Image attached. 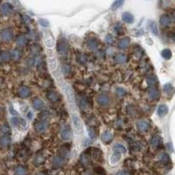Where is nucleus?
<instances>
[{
	"mask_svg": "<svg viewBox=\"0 0 175 175\" xmlns=\"http://www.w3.org/2000/svg\"><path fill=\"white\" fill-rule=\"evenodd\" d=\"M72 121H73V125H74V128L75 131L78 134H82L83 126H82L81 121L79 116L77 114H75V113H73L72 114Z\"/></svg>",
	"mask_w": 175,
	"mask_h": 175,
	"instance_id": "f257e3e1",
	"label": "nucleus"
},
{
	"mask_svg": "<svg viewBox=\"0 0 175 175\" xmlns=\"http://www.w3.org/2000/svg\"><path fill=\"white\" fill-rule=\"evenodd\" d=\"M13 33L12 31L9 28H5L0 31V39L4 42H9L12 40Z\"/></svg>",
	"mask_w": 175,
	"mask_h": 175,
	"instance_id": "f03ea898",
	"label": "nucleus"
},
{
	"mask_svg": "<svg viewBox=\"0 0 175 175\" xmlns=\"http://www.w3.org/2000/svg\"><path fill=\"white\" fill-rule=\"evenodd\" d=\"M122 155H123L122 153L113 151V153L110 157V164L111 166H116V165H117L119 163V161L121 160V159H122Z\"/></svg>",
	"mask_w": 175,
	"mask_h": 175,
	"instance_id": "7ed1b4c3",
	"label": "nucleus"
},
{
	"mask_svg": "<svg viewBox=\"0 0 175 175\" xmlns=\"http://www.w3.org/2000/svg\"><path fill=\"white\" fill-rule=\"evenodd\" d=\"M11 11H12V6L9 3H3L0 5V12L4 16L10 15L11 13Z\"/></svg>",
	"mask_w": 175,
	"mask_h": 175,
	"instance_id": "20e7f679",
	"label": "nucleus"
},
{
	"mask_svg": "<svg viewBox=\"0 0 175 175\" xmlns=\"http://www.w3.org/2000/svg\"><path fill=\"white\" fill-rule=\"evenodd\" d=\"M60 136H61L62 139H64V140H70L72 137V130H71L70 127H68V126L63 127L60 131Z\"/></svg>",
	"mask_w": 175,
	"mask_h": 175,
	"instance_id": "39448f33",
	"label": "nucleus"
},
{
	"mask_svg": "<svg viewBox=\"0 0 175 175\" xmlns=\"http://www.w3.org/2000/svg\"><path fill=\"white\" fill-rule=\"evenodd\" d=\"M18 96L21 98H27L31 95V90L26 86H21V87L18 88Z\"/></svg>",
	"mask_w": 175,
	"mask_h": 175,
	"instance_id": "423d86ee",
	"label": "nucleus"
},
{
	"mask_svg": "<svg viewBox=\"0 0 175 175\" xmlns=\"http://www.w3.org/2000/svg\"><path fill=\"white\" fill-rule=\"evenodd\" d=\"M57 52L60 55H65L67 53V45L65 40H60L57 44Z\"/></svg>",
	"mask_w": 175,
	"mask_h": 175,
	"instance_id": "0eeeda50",
	"label": "nucleus"
},
{
	"mask_svg": "<svg viewBox=\"0 0 175 175\" xmlns=\"http://www.w3.org/2000/svg\"><path fill=\"white\" fill-rule=\"evenodd\" d=\"M97 103L102 106H107L110 104V97L105 94H101L97 97Z\"/></svg>",
	"mask_w": 175,
	"mask_h": 175,
	"instance_id": "6e6552de",
	"label": "nucleus"
},
{
	"mask_svg": "<svg viewBox=\"0 0 175 175\" xmlns=\"http://www.w3.org/2000/svg\"><path fill=\"white\" fill-rule=\"evenodd\" d=\"M47 128H48V124L46 121H39L35 123V129L40 133L45 132L47 130Z\"/></svg>",
	"mask_w": 175,
	"mask_h": 175,
	"instance_id": "1a4fd4ad",
	"label": "nucleus"
},
{
	"mask_svg": "<svg viewBox=\"0 0 175 175\" xmlns=\"http://www.w3.org/2000/svg\"><path fill=\"white\" fill-rule=\"evenodd\" d=\"M33 106L36 111H42L45 107V103L41 99L36 97L33 101Z\"/></svg>",
	"mask_w": 175,
	"mask_h": 175,
	"instance_id": "9d476101",
	"label": "nucleus"
},
{
	"mask_svg": "<svg viewBox=\"0 0 175 175\" xmlns=\"http://www.w3.org/2000/svg\"><path fill=\"white\" fill-rule=\"evenodd\" d=\"M159 21H160V24H161L162 26L166 27V26H168L171 25V23H172V18H171V17H170L169 15L164 14V15H162V16L160 17Z\"/></svg>",
	"mask_w": 175,
	"mask_h": 175,
	"instance_id": "9b49d317",
	"label": "nucleus"
},
{
	"mask_svg": "<svg viewBox=\"0 0 175 175\" xmlns=\"http://www.w3.org/2000/svg\"><path fill=\"white\" fill-rule=\"evenodd\" d=\"M149 126H150L149 123L145 120H139V121L137 122V127L142 132L146 131L149 129Z\"/></svg>",
	"mask_w": 175,
	"mask_h": 175,
	"instance_id": "f8f14e48",
	"label": "nucleus"
},
{
	"mask_svg": "<svg viewBox=\"0 0 175 175\" xmlns=\"http://www.w3.org/2000/svg\"><path fill=\"white\" fill-rule=\"evenodd\" d=\"M101 139L104 144H110L113 139V135L110 131H104L101 136Z\"/></svg>",
	"mask_w": 175,
	"mask_h": 175,
	"instance_id": "ddd939ff",
	"label": "nucleus"
},
{
	"mask_svg": "<svg viewBox=\"0 0 175 175\" xmlns=\"http://www.w3.org/2000/svg\"><path fill=\"white\" fill-rule=\"evenodd\" d=\"M148 96L151 100H157L159 98V91L155 88H152L148 92Z\"/></svg>",
	"mask_w": 175,
	"mask_h": 175,
	"instance_id": "4468645a",
	"label": "nucleus"
},
{
	"mask_svg": "<svg viewBox=\"0 0 175 175\" xmlns=\"http://www.w3.org/2000/svg\"><path fill=\"white\" fill-rule=\"evenodd\" d=\"M11 143V137L9 136H3L0 137V147L6 148Z\"/></svg>",
	"mask_w": 175,
	"mask_h": 175,
	"instance_id": "2eb2a0df",
	"label": "nucleus"
},
{
	"mask_svg": "<svg viewBox=\"0 0 175 175\" xmlns=\"http://www.w3.org/2000/svg\"><path fill=\"white\" fill-rule=\"evenodd\" d=\"M122 19L128 24H131L134 21V17L131 13L130 12H123V14L122 15Z\"/></svg>",
	"mask_w": 175,
	"mask_h": 175,
	"instance_id": "dca6fc26",
	"label": "nucleus"
},
{
	"mask_svg": "<svg viewBox=\"0 0 175 175\" xmlns=\"http://www.w3.org/2000/svg\"><path fill=\"white\" fill-rule=\"evenodd\" d=\"M48 65L51 70H55L57 67V60L54 55H49L48 56Z\"/></svg>",
	"mask_w": 175,
	"mask_h": 175,
	"instance_id": "f3484780",
	"label": "nucleus"
},
{
	"mask_svg": "<svg viewBox=\"0 0 175 175\" xmlns=\"http://www.w3.org/2000/svg\"><path fill=\"white\" fill-rule=\"evenodd\" d=\"M47 96L48 100L51 101V102H53V103L57 102L59 100V98H60L59 94L57 92H55V91H49V92L47 93Z\"/></svg>",
	"mask_w": 175,
	"mask_h": 175,
	"instance_id": "a211bd4d",
	"label": "nucleus"
},
{
	"mask_svg": "<svg viewBox=\"0 0 175 175\" xmlns=\"http://www.w3.org/2000/svg\"><path fill=\"white\" fill-rule=\"evenodd\" d=\"M113 151L118 152H120V153H122V154H125L126 152H127L125 146H124L123 145L120 144V143H117V144L114 145V146H113Z\"/></svg>",
	"mask_w": 175,
	"mask_h": 175,
	"instance_id": "6ab92c4d",
	"label": "nucleus"
},
{
	"mask_svg": "<svg viewBox=\"0 0 175 175\" xmlns=\"http://www.w3.org/2000/svg\"><path fill=\"white\" fill-rule=\"evenodd\" d=\"M44 42H45V45H46L48 48L53 47L54 45H55V40H54L53 37L50 36V35H46V36H45Z\"/></svg>",
	"mask_w": 175,
	"mask_h": 175,
	"instance_id": "aec40b11",
	"label": "nucleus"
},
{
	"mask_svg": "<svg viewBox=\"0 0 175 175\" xmlns=\"http://www.w3.org/2000/svg\"><path fill=\"white\" fill-rule=\"evenodd\" d=\"M130 44V39L129 38H123L122 40H120L119 43H118V47L122 50L125 49Z\"/></svg>",
	"mask_w": 175,
	"mask_h": 175,
	"instance_id": "412c9836",
	"label": "nucleus"
},
{
	"mask_svg": "<svg viewBox=\"0 0 175 175\" xmlns=\"http://www.w3.org/2000/svg\"><path fill=\"white\" fill-rule=\"evenodd\" d=\"M168 112V108L166 104H161L159 105V109H158V115L159 117H164L167 114Z\"/></svg>",
	"mask_w": 175,
	"mask_h": 175,
	"instance_id": "4be33fe9",
	"label": "nucleus"
},
{
	"mask_svg": "<svg viewBox=\"0 0 175 175\" xmlns=\"http://www.w3.org/2000/svg\"><path fill=\"white\" fill-rule=\"evenodd\" d=\"M159 161L163 165H166L170 162V158L166 153H161L159 157Z\"/></svg>",
	"mask_w": 175,
	"mask_h": 175,
	"instance_id": "5701e85b",
	"label": "nucleus"
},
{
	"mask_svg": "<svg viewBox=\"0 0 175 175\" xmlns=\"http://www.w3.org/2000/svg\"><path fill=\"white\" fill-rule=\"evenodd\" d=\"M87 47H88V48L90 49V50H96V49L98 47V44H97V42H96V40L90 39V40L88 41V43H87Z\"/></svg>",
	"mask_w": 175,
	"mask_h": 175,
	"instance_id": "b1692460",
	"label": "nucleus"
},
{
	"mask_svg": "<svg viewBox=\"0 0 175 175\" xmlns=\"http://www.w3.org/2000/svg\"><path fill=\"white\" fill-rule=\"evenodd\" d=\"M11 58V54L8 52H2L0 54V62H8Z\"/></svg>",
	"mask_w": 175,
	"mask_h": 175,
	"instance_id": "393cba45",
	"label": "nucleus"
},
{
	"mask_svg": "<svg viewBox=\"0 0 175 175\" xmlns=\"http://www.w3.org/2000/svg\"><path fill=\"white\" fill-rule=\"evenodd\" d=\"M53 165L55 167H60L64 165V159L61 157H55L53 159Z\"/></svg>",
	"mask_w": 175,
	"mask_h": 175,
	"instance_id": "a878e982",
	"label": "nucleus"
},
{
	"mask_svg": "<svg viewBox=\"0 0 175 175\" xmlns=\"http://www.w3.org/2000/svg\"><path fill=\"white\" fill-rule=\"evenodd\" d=\"M15 175H27V170L24 166H18L14 171Z\"/></svg>",
	"mask_w": 175,
	"mask_h": 175,
	"instance_id": "bb28decb",
	"label": "nucleus"
},
{
	"mask_svg": "<svg viewBox=\"0 0 175 175\" xmlns=\"http://www.w3.org/2000/svg\"><path fill=\"white\" fill-rule=\"evenodd\" d=\"M115 60H116V62H117V63H119V64H123V63H125V62H126V60H127V57H126V55H123V54H118V55H117L116 58H115Z\"/></svg>",
	"mask_w": 175,
	"mask_h": 175,
	"instance_id": "cd10ccee",
	"label": "nucleus"
},
{
	"mask_svg": "<svg viewBox=\"0 0 175 175\" xmlns=\"http://www.w3.org/2000/svg\"><path fill=\"white\" fill-rule=\"evenodd\" d=\"M16 43H17V45L19 46V47L25 46V45L26 44V37L23 36V35L18 36V37L17 38V40H16Z\"/></svg>",
	"mask_w": 175,
	"mask_h": 175,
	"instance_id": "c85d7f7f",
	"label": "nucleus"
},
{
	"mask_svg": "<svg viewBox=\"0 0 175 175\" xmlns=\"http://www.w3.org/2000/svg\"><path fill=\"white\" fill-rule=\"evenodd\" d=\"M11 58L13 59L14 60H18V59L20 58V56H21V52L19 50H18V49H14V50L11 51Z\"/></svg>",
	"mask_w": 175,
	"mask_h": 175,
	"instance_id": "c756f323",
	"label": "nucleus"
},
{
	"mask_svg": "<svg viewBox=\"0 0 175 175\" xmlns=\"http://www.w3.org/2000/svg\"><path fill=\"white\" fill-rule=\"evenodd\" d=\"M174 88H173V86L170 84V83H167V84H166L165 86H164V91H165V93L166 94H167V95H172L173 93H174Z\"/></svg>",
	"mask_w": 175,
	"mask_h": 175,
	"instance_id": "7c9ffc66",
	"label": "nucleus"
},
{
	"mask_svg": "<svg viewBox=\"0 0 175 175\" xmlns=\"http://www.w3.org/2000/svg\"><path fill=\"white\" fill-rule=\"evenodd\" d=\"M161 55H162V57L164 59L169 60V59H171V57H172V52H171L170 49H167V48H166V49H164V50L162 51Z\"/></svg>",
	"mask_w": 175,
	"mask_h": 175,
	"instance_id": "2f4dec72",
	"label": "nucleus"
},
{
	"mask_svg": "<svg viewBox=\"0 0 175 175\" xmlns=\"http://www.w3.org/2000/svg\"><path fill=\"white\" fill-rule=\"evenodd\" d=\"M160 143V138L158 136H154L152 139H151V145L153 147H157Z\"/></svg>",
	"mask_w": 175,
	"mask_h": 175,
	"instance_id": "473e14b6",
	"label": "nucleus"
},
{
	"mask_svg": "<svg viewBox=\"0 0 175 175\" xmlns=\"http://www.w3.org/2000/svg\"><path fill=\"white\" fill-rule=\"evenodd\" d=\"M147 82L150 86H155L156 83H157V78L155 76H152V77H149L148 80H147Z\"/></svg>",
	"mask_w": 175,
	"mask_h": 175,
	"instance_id": "72a5a7b5",
	"label": "nucleus"
},
{
	"mask_svg": "<svg viewBox=\"0 0 175 175\" xmlns=\"http://www.w3.org/2000/svg\"><path fill=\"white\" fill-rule=\"evenodd\" d=\"M123 4V1H120V0L119 1H115L112 4V5H111V10H117Z\"/></svg>",
	"mask_w": 175,
	"mask_h": 175,
	"instance_id": "f704fd0d",
	"label": "nucleus"
},
{
	"mask_svg": "<svg viewBox=\"0 0 175 175\" xmlns=\"http://www.w3.org/2000/svg\"><path fill=\"white\" fill-rule=\"evenodd\" d=\"M1 133L4 136H7L8 133H10V128L8 127V125H3L1 128Z\"/></svg>",
	"mask_w": 175,
	"mask_h": 175,
	"instance_id": "c9c22d12",
	"label": "nucleus"
},
{
	"mask_svg": "<svg viewBox=\"0 0 175 175\" xmlns=\"http://www.w3.org/2000/svg\"><path fill=\"white\" fill-rule=\"evenodd\" d=\"M105 42L107 44H112L114 42V37L111 35V34H108L106 37H105Z\"/></svg>",
	"mask_w": 175,
	"mask_h": 175,
	"instance_id": "e433bc0d",
	"label": "nucleus"
},
{
	"mask_svg": "<svg viewBox=\"0 0 175 175\" xmlns=\"http://www.w3.org/2000/svg\"><path fill=\"white\" fill-rule=\"evenodd\" d=\"M150 27H151V30H152V32L154 33V34H158V29H157V25H156V23H154V22H152L151 23V25H150Z\"/></svg>",
	"mask_w": 175,
	"mask_h": 175,
	"instance_id": "4c0bfd02",
	"label": "nucleus"
},
{
	"mask_svg": "<svg viewBox=\"0 0 175 175\" xmlns=\"http://www.w3.org/2000/svg\"><path fill=\"white\" fill-rule=\"evenodd\" d=\"M40 25H41L42 26H44V27H47V26H49L48 21H47L46 19H40Z\"/></svg>",
	"mask_w": 175,
	"mask_h": 175,
	"instance_id": "58836bf2",
	"label": "nucleus"
},
{
	"mask_svg": "<svg viewBox=\"0 0 175 175\" xmlns=\"http://www.w3.org/2000/svg\"><path fill=\"white\" fill-rule=\"evenodd\" d=\"M117 93L119 95V96H124L125 95V91H124V89H121V88H118L117 89Z\"/></svg>",
	"mask_w": 175,
	"mask_h": 175,
	"instance_id": "ea45409f",
	"label": "nucleus"
},
{
	"mask_svg": "<svg viewBox=\"0 0 175 175\" xmlns=\"http://www.w3.org/2000/svg\"><path fill=\"white\" fill-rule=\"evenodd\" d=\"M43 159L41 158V157H38L37 159H35V160H34V162H35V164H37V165H40V164H41L42 162H43Z\"/></svg>",
	"mask_w": 175,
	"mask_h": 175,
	"instance_id": "a19ab883",
	"label": "nucleus"
},
{
	"mask_svg": "<svg viewBox=\"0 0 175 175\" xmlns=\"http://www.w3.org/2000/svg\"><path fill=\"white\" fill-rule=\"evenodd\" d=\"M95 171L98 174H104V170L102 168V167H96L95 169Z\"/></svg>",
	"mask_w": 175,
	"mask_h": 175,
	"instance_id": "79ce46f5",
	"label": "nucleus"
},
{
	"mask_svg": "<svg viewBox=\"0 0 175 175\" xmlns=\"http://www.w3.org/2000/svg\"><path fill=\"white\" fill-rule=\"evenodd\" d=\"M117 175H129V173L126 171H120L117 174Z\"/></svg>",
	"mask_w": 175,
	"mask_h": 175,
	"instance_id": "37998d69",
	"label": "nucleus"
},
{
	"mask_svg": "<svg viewBox=\"0 0 175 175\" xmlns=\"http://www.w3.org/2000/svg\"><path fill=\"white\" fill-rule=\"evenodd\" d=\"M27 117H28V119H33V112L32 111H28V113H27Z\"/></svg>",
	"mask_w": 175,
	"mask_h": 175,
	"instance_id": "c03bdc74",
	"label": "nucleus"
},
{
	"mask_svg": "<svg viewBox=\"0 0 175 175\" xmlns=\"http://www.w3.org/2000/svg\"><path fill=\"white\" fill-rule=\"evenodd\" d=\"M173 18H174V20L175 21V11H174V13H173Z\"/></svg>",
	"mask_w": 175,
	"mask_h": 175,
	"instance_id": "a18cd8bd",
	"label": "nucleus"
},
{
	"mask_svg": "<svg viewBox=\"0 0 175 175\" xmlns=\"http://www.w3.org/2000/svg\"><path fill=\"white\" fill-rule=\"evenodd\" d=\"M173 40H174V41H175V33H174V36H173Z\"/></svg>",
	"mask_w": 175,
	"mask_h": 175,
	"instance_id": "49530a36",
	"label": "nucleus"
},
{
	"mask_svg": "<svg viewBox=\"0 0 175 175\" xmlns=\"http://www.w3.org/2000/svg\"><path fill=\"white\" fill-rule=\"evenodd\" d=\"M38 175H46V174H43V173H40Z\"/></svg>",
	"mask_w": 175,
	"mask_h": 175,
	"instance_id": "de8ad7c7",
	"label": "nucleus"
}]
</instances>
